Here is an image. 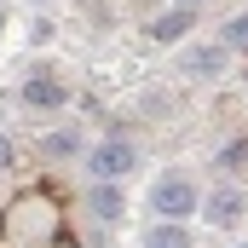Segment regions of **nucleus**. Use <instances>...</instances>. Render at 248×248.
Segmentation results:
<instances>
[{
    "label": "nucleus",
    "instance_id": "nucleus-7",
    "mask_svg": "<svg viewBox=\"0 0 248 248\" xmlns=\"http://www.w3.org/2000/svg\"><path fill=\"white\" fill-rule=\"evenodd\" d=\"M219 69H225V46H190L185 52V75H196V81H208Z\"/></svg>",
    "mask_w": 248,
    "mask_h": 248
},
{
    "label": "nucleus",
    "instance_id": "nucleus-4",
    "mask_svg": "<svg viewBox=\"0 0 248 248\" xmlns=\"http://www.w3.org/2000/svg\"><path fill=\"white\" fill-rule=\"evenodd\" d=\"M243 214H248V196H243L237 185H219V190H208V196H202V219H208L214 231H231Z\"/></svg>",
    "mask_w": 248,
    "mask_h": 248
},
{
    "label": "nucleus",
    "instance_id": "nucleus-3",
    "mask_svg": "<svg viewBox=\"0 0 248 248\" xmlns=\"http://www.w3.org/2000/svg\"><path fill=\"white\" fill-rule=\"evenodd\" d=\"M17 98H23L29 110H63V104H69V87H63L52 69H29L23 87H17Z\"/></svg>",
    "mask_w": 248,
    "mask_h": 248
},
{
    "label": "nucleus",
    "instance_id": "nucleus-8",
    "mask_svg": "<svg viewBox=\"0 0 248 248\" xmlns=\"http://www.w3.org/2000/svg\"><path fill=\"white\" fill-rule=\"evenodd\" d=\"M144 248H190V225H173V219H156L144 231Z\"/></svg>",
    "mask_w": 248,
    "mask_h": 248
},
{
    "label": "nucleus",
    "instance_id": "nucleus-15",
    "mask_svg": "<svg viewBox=\"0 0 248 248\" xmlns=\"http://www.w3.org/2000/svg\"><path fill=\"white\" fill-rule=\"evenodd\" d=\"M0 23H6V12H0Z\"/></svg>",
    "mask_w": 248,
    "mask_h": 248
},
{
    "label": "nucleus",
    "instance_id": "nucleus-2",
    "mask_svg": "<svg viewBox=\"0 0 248 248\" xmlns=\"http://www.w3.org/2000/svg\"><path fill=\"white\" fill-rule=\"evenodd\" d=\"M150 214H156V219H173V225H185L190 214H202V190L190 185L185 173H162V179L150 185Z\"/></svg>",
    "mask_w": 248,
    "mask_h": 248
},
{
    "label": "nucleus",
    "instance_id": "nucleus-11",
    "mask_svg": "<svg viewBox=\"0 0 248 248\" xmlns=\"http://www.w3.org/2000/svg\"><path fill=\"white\" fill-rule=\"evenodd\" d=\"M243 162H248V139H231V144L219 150V168H225V173H237Z\"/></svg>",
    "mask_w": 248,
    "mask_h": 248
},
{
    "label": "nucleus",
    "instance_id": "nucleus-6",
    "mask_svg": "<svg viewBox=\"0 0 248 248\" xmlns=\"http://www.w3.org/2000/svg\"><path fill=\"white\" fill-rule=\"evenodd\" d=\"M185 35H190V6H168L162 17H150V41H162V46H173Z\"/></svg>",
    "mask_w": 248,
    "mask_h": 248
},
{
    "label": "nucleus",
    "instance_id": "nucleus-1",
    "mask_svg": "<svg viewBox=\"0 0 248 248\" xmlns=\"http://www.w3.org/2000/svg\"><path fill=\"white\" fill-rule=\"evenodd\" d=\"M133 168H139V144H133L127 133H110V139L87 144V185H93V179H98V185H122Z\"/></svg>",
    "mask_w": 248,
    "mask_h": 248
},
{
    "label": "nucleus",
    "instance_id": "nucleus-12",
    "mask_svg": "<svg viewBox=\"0 0 248 248\" xmlns=\"http://www.w3.org/2000/svg\"><path fill=\"white\" fill-rule=\"evenodd\" d=\"M12 162H17V150H12V139L0 133V173H12Z\"/></svg>",
    "mask_w": 248,
    "mask_h": 248
},
{
    "label": "nucleus",
    "instance_id": "nucleus-9",
    "mask_svg": "<svg viewBox=\"0 0 248 248\" xmlns=\"http://www.w3.org/2000/svg\"><path fill=\"white\" fill-rule=\"evenodd\" d=\"M41 150H46L52 162H69V156L81 150V133H75V127H58V133H46V139H41Z\"/></svg>",
    "mask_w": 248,
    "mask_h": 248
},
{
    "label": "nucleus",
    "instance_id": "nucleus-13",
    "mask_svg": "<svg viewBox=\"0 0 248 248\" xmlns=\"http://www.w3.org/2000/svg\"><path fill=\"white\" fill-rule=\"evenodd\" d=\"M46 248H81V243H75L69 231H58V237H52V243H46Z\"/></svg>",
    "mask_w": 248,
    "mask_h": 248
},
{
    "label": "nucleus",
    "instance_id": "nucleus-14",
    "mask_svg": "<svg viewBox=\"0 0 248 248\" xmlns=\"http://www.w3.org/2000/svg\"><path fill=\"white\" fill-rule=\"evenodd\" d=\"M173 6H190V12H196V6H202V0H173Z\"/></svg>",
    "mask_w": 248,
    "mask_h": 248
},
{
    "label": "nucleus",
    "instance_id": "nucleus-5",
    "mask_svg": "<svg viewBox=\"0 0 248 248\" xmlns=\"http://www.w3.org/2000/svg\"><path fill=\"white\" fill-rule=\"evenodd\" d=\"M87 208H93L98 225H116L127 214V196H122V185H98V179H93V185H87Z\"/></svg>",
    "mask_w": 248,
    "mask_h": 248
},
{
    "label": "nucleus",
    "instance_id": "nucleus-10",
    "mask_svg": "<svg viewBox=\"0 0 248 248\" xmlns=\"http://www.w3.org/2000/svg\"><path fill=\"white\" fill-rule=\"evenodd\" d=\"M219 46H225V52H231V46H248V12L225 17V35H219Z\"/></svg>",
    "mask_w": 248,
    "mask_h": 248
},
{
    "label": "nucleus",
    "instance_id": "nucleus-16",
    "mask_svg": "<svg viewBox=\"0 0 248 248\" xmlns=\"http://www.w3.org/2000/svg\"><path fill=\"white\" fill-rule=\"evenodd\" d=\"M237 248H248V243H237Z\"/></svg>",
    "mask_w": 248,
    "mask_h": 248
}]
</instances>
